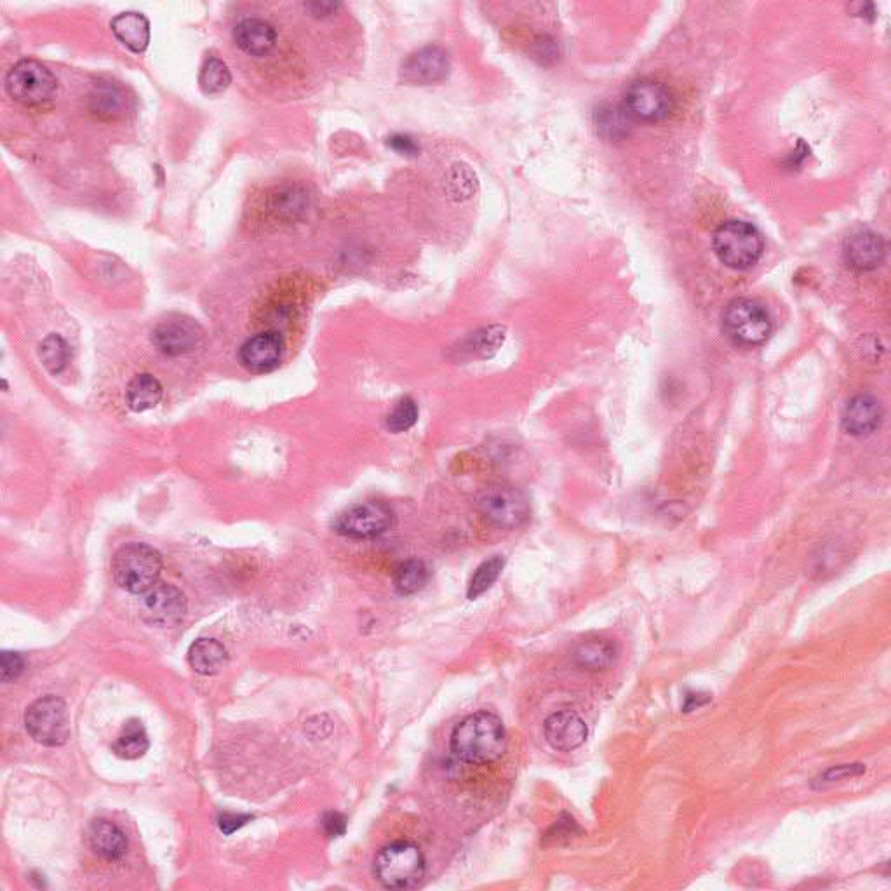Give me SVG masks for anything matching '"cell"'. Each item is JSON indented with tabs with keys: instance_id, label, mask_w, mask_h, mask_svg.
Listing matches in <instances>:
<instances>
[{
	"instance_id": "4",
	"label": "cell",
	"mask_w": 891,
	"mask_h": 891,
	"mask_svg": "<svg viewBox=\"0 0 891 891\" xmlns=\"http://www.w3.org/2000/svg\"><path fill=\"white\" fill-rule=\"evenodd\" d=\"M161 554L145 543H126L115 552L112 575L122 589L145 594L161 577Z\"/></svg>"
},
{
	"instance_id": "19",
	"label": "cell",
	"mask_w": 891,
	"mask_h": 891,
	"mask_svg": "<svg viewBox=\"0 0 891 891\" xmlns=\"http://www.w3.org/2000/svg\"><path fill=\"white\" fill-rule=\"evenodd\" d=\"M573 662L589 672H603L615 665L618 657L617 644L604 637L583 639L573 648Z\"/></svg>"
},
{
	"instance_id": "33",
	"label": "cell",
	"mask_w": 891,
	"mask_h": 891,
	"mask_svg": "<svg viewBox=\"0 0 891 891\" xmlns=\"http://www.w3.org/2000/svg\"><path fill=\"white\" fill-rule=\"evenodd\" d=\"M416 422H418V406L413 399L404 397L397 402L387 416V429L394 434H402V432L413 429Z\"/></svg>"
},
{
	"instance_id": "36",
	"label": "cell",
	"mask_w": 891,
	"mask_h": 891,
	"mask_svg": "<svg viewBox=\"0 0 891 891\" xmlns=\"http://www.w3.org/2000/svg\"><path fill=\"white\" fill-rule=\"evenodd\" d=\"M302 206L303 194H298L295 188L288 190V192H281V195L277 197V202H275V209L281 211V215L293 216L298 211H302Z\"/></svg>"
},
{
	"instance_id": "23",
	"label": "cell",
	"mask_w": 891,
	"mask_h": 891,
	"mask_svg": "<svg viewBox=\"0 0 891 891\" xmlns=\"http://www.w3.org/2000/svg\"><path fill=\"white\" fill-rule=\"evenodd\" d=\"M507 331L503 326H486L470 333L462 343L460 349H456L458 356L465 359H486L498 352L505 342Z\"/></svg>"
},
{
	"instance_id": "2",
	"label": "cell",
	"mask_w": 891,
	"mask_h": 891,
	"mask_svg": "<svg viewBox=\"0 0 891 891\" xmlns=\"http://www.w3.org/2000/svg\"><path fill=\"white\" fill-rule=\"evenodd\" d=\"M427 862L422 850L409 841L385 846L375 858V878L390 890H411L422 883Z\"/></svg>"
},
{
	"instance_id": "1",
	"label": "cell",
	"mask_w": 891,
	"mask_h": 891,
	"mask_svg": "<svg viewBox=\"0 0 891 891\" xmlns=\"http://www.w3.org/2000/svg\"><path fill=\"white\" fill-rule=\"evenodd\" d=\"M449 745L463 763H495L507 749V731L493 712H476L456 724Z\"/></svg>"
},
{
	"instance_id": "34",
	"label": "cell",
	"mask_w": 891,
	"mask_h": 891,
	"mask_svg": "<svg viewBox=\"0 0 891 891\" xmlns=\"http://www.w3.org/2000/svg\"><path fill=\"white\" fill-rule=\"evenodd\" d=\"M864 773L865 764H839V766H832L829 770H825L822 775H818V777L813 780V787H815V789H825V787H829V785L839 784V782L848 780V778L860 777V775H864Z\"/></svg>"
},
{
	"instance_id": "35",
	"label": "cell",
	"mask_w": 891,
	"mask_h": 891,
	"mask_svg": "<svg viewBox=\"0 0 891 891\" xmlns=\"http://www.w3.org/2000/svg\"><path fill=\"white\" fill-rule=\"evenodd\" d=\"M2 681L4 683H13L25 670V662L18 653L13 651H2Z\"/></svg>"
},
{
	"instance_id": "37",
	"label": "cell",
	"mask_w": 891,
	"mask_h": 891,
	"mask_svg": "<svg viewBox=\"0 0 891 891\" xmlns=\"http://www.w3.org/2000/svg\"><path fill=\"white\" fill-rule=\"evenodd\" d=\"M387 143L392 150H396L397 154L406 155V157H416L420 154V145L408 134H394V136H390Z\"/></svg>"
},
{
	"instance_id": "6",
	"label": "cell",
	"mask_w": 891,
	"mask_h": 891,
	"mask_svg": "<svg viewBox=\"0 0 891 891\" xmlns=\"http://www.w3.org/2000/svg\"><path fill=\"white\" fill-rule=\"evenodd\" d=\"M477 510L498 528L514 530L530 519V500L509 484H491L476 496Z\"/></svg>"
},
{
	"instance_id": "9",
	"label": "cell",
	"mask_w": 891,
	"mask_h": 891,
	"mask_svg": "<svg viewBox=\"0 0 891 891\" xmlns=\"http://www.w3.org/2000/svg\"><path fill=\"white\" fill-rule=\"evenodd\" d=\"M394 510L389 503L380 500H366V502L350 505L333 523L336 533L356 540H369L383 535L394 526Z\"/></svg>"
},
{
	"instance_id": "8",
	"label": "cell",
	"mask_w": 891,
	"mask_h": 891,
	"mask_svg": "<svg viewBox=\"0 0 891 891\" xmlns=\"http://www.w3.org/2000/svg\"><path fill=\"white\" fill-rule=\"evenodd\" d=\"M58 81L53 72L37 60H21L6 77V91L14 101L34 107L53 98Z\"/></svg>"
},
{
	"instance_id": "27",
	"label": "cell",
	"mask_w": 891,
	"mask_h": 891,
	"mask_svg": "<svg viewBox=\"0 0 891 891\" xmlns=\"http://www.w3.org/2000/svg\"><path fill=\"white\" fill-rule=\"evenodd\" d=\"M503 566H505V559L502 556L491 557L488 561L477 566V570L470 578L469 589H467V597L470 601L483 596L484 592H488L493 587V583L502 575Z\"/></svg>"
},
{
	"instance_id": "28",
	"label": "cell",
	"mask_w": 891,
	"mask_h": 891,
	"mask_svg": "<svg viewBox=\"0 0 891 891\" xmlns=\"http://www.w3.org/2000/svg\"><path fill=\"white\" fill-rule=\"evenodd\" d=\"M230 82H232L230 70L220 58H208L202 65L201 74H199V86H201L202 93H223V91H227Z\"/></svg>"
},
{
	"instance_id": "39",
	"label": "cell",
	"mask_w": 891,
	"mask_h": 891,
	"mask_svg": "<svg viewBox=\"0 0 891 891\" xmlns=\"http://www.w3.org/2000/svg\"><path fill=\"white\" fill-rule=\"evenodd\" d=\"M251 817L249 815H234V813H223L218 818V825H220V829L225 834H232V832L237 831V829H241L242 825L248 824Z\"/></svg>"
},
{
	"instance_id": "26",
	"label": "cell",
	"mask_w": 891,
	"mask_h": 891,
	"mask_svg": "<svg viewBox=\"0 0 891 891\" xmlns=\"http://www.w3.org/2000/svg\"><path fill=\"white\" fill-rule=\"evenodd\" d=\"M429 578L430 571L427 564L420 559H409L397 566L394 573V589L401 596H413L427 585Z\"/></svg>"
},
{
	"instance_id": "10",
	"label": "cell",
	"mask_w": 891,
	"mask_h": 891,
	"mask_svg": "<svg viewBox=\"0 0 891 891\" xmlns=\"http://www.w3.org/2000/svg\"><path fill=\"white\" fill-rule=\"evenodd\" d=\"M624 110L632 121H665L674 110V94L664 82L637 79L625 91Z\"/></svg>"
},
{
	"instance_id": "25",
	"label": "cell",
	"mask_w": 891,
	"mask_h": 891,
	"mask_svg": "<svg viewBox=\"0 0 891 891\" xmlns=\"http://www.w3.org/2000/svg\"><path fill=\"white\" fill-rule=\"evenodd\" d=\"M148 751V737L140 719H129L114 744V752L122 759H138Z\"/></svg>"
},
{
	"instance_id": "22",
	"label": "cell",
	"mask_w": 891,
	"mask_h": 891,
	"mask_svg": "<svg viewBox=\"0 0 891 891\" xmlns=\"http://www.w3.org/2000/svg\"><path fill=\"white\" fill-rule=\"evenodd\" d=\"M227 662V650L216 639H197L188 650V664L202 676H215Z\"/></svg>"
},
{
	"instance_id": "41",
	"label": "cell",
	"mask_w": 891,
	"mask_h": 891,
	"mask_svg": "<svg viewBox=\"0 0 891 891\" xmlns=\"http://www.w3.org/2000/svg\"><path fill=\"white\" fill-rule=\"evenodd\" d=\"M695 697L697 698H693V695H688V697H686V705H684V711H693L695 707H700V705L707 704V702L711 700V698L709 697L700 698L702 697V695H695Z\"/></svg>"
},
{
	"instance_id": "7",
	"label": "cell",
	"mask_w": 891,
	"mask_h": 891,
	"mask_svg": "<svg viewBox=\"0 0 891 891\" xmlns=\"http://www.w3.org/2000/svg\"><path fill=\"white\" fill-rule=\"evenodd\" d=\"M28 735L37 744L46 747H60L70 738V716L67 704L54 695L35 700L25 714Z\"/></svg>"
},
{
	"instance_id": "29",
	"label": "cell",
	"mask_w": 891,
	"mask_h": 891,
	"mask_svg": "<svg viewBox=\"0 0 891 891\" xmlns=\"http://www.w3.org/2000/svg\"><path fill=\"white\" fill-rule=\"evenodd\" d=\"M629 115L624 108L603 107L597 110L596 124L599 134L608 140H622L629 133Z\"/></svg>"
},
{
	"instance_id": "15",
	"label": "cell",
	"mask_w": 891,
	"mask_h": 891,
	"mask_svg": "<svg viewBox=\"0 0 891 891\" xmlns=\"http://www.w3.org/2000/svg\"><path fill=\"white\" fill-rule=\"evenodd\" d=\"M545 738L556 751L571 752L582 747L589 737V728L575 711H557L543 723Z\"/></svg>"
},
{
	"instance_id": "13",
	"label": "cell",
	"mask_w": 891,
	"mask_h": 891,
	"mask_svg": "<svg viewBox=\"0 0 891 891\" xmlns=\"http://www.w3.org/2000/svg\"><path fill=\"white\" fill-rule=\"evenodd\" d=\"M449 74L448 53L437 46L423 47L402 61L401 79L413 86L444 81Z\"/></svg>"
},
{
	"instance_id": "20",
	"label": "cell",
	"mask_w": 891,
	"mask_h": 891,
	"mask_svg": "<svg viewBox=\"0 0 891 891\" xmlns=\"http://www.w3.org/2000/svg\"><path fill=\"white\" fill-rule=\"evenodd\" d=\"M234 39L244 53L251 56H265L277 44V32L268 21L248 18L235 27Z\"/></svg>"
},
{
	"instance_id": "24",
	"label": "cell",
	"mask_w": 891,
	"mask_h": 891,
	"mask_svg": "<svg viewBox=\"0 0 891 891\" xmlns=\"http://www.w3.org/2000/svg\"><path fill=\"white\" fill-rule=\"evenodd\" d=\"M162 399V385L152 375L134 376L126 389V401L136 413L155 408Z\"/></svg>"
},
{
	"instance_id": "16",
	"label": "cell",
	"mask_w": 891,
	"mask_h": 891,
	"mask_svg": "<svg viewBox=\"0 0 891 891\" xmlns=\"http://www.w3.org/2000/svg\"><path fill=\"white\" fill-rule=\"evenodd\" d=\"M284 340L275 331H265L249 338L239 352L242 366L251 373H270L281 364Z\"/></svg>"
},
{
	"instance_id": "40",
	"label": "cell",
	"mask_w": 891,
	"mask_h": 891,
	"mask_svg": "<svg viewBox=\"0 0 891 891\" xmlns=\"http://www.w3.org/2000/svg\"><path fill=\"white\" fill-rule=\"evenodd\" d=\"M305 7H307L310 13L314 14V16H328V14L335 13L336 9L340 7V4H335V2H312V4H307Z\"/></svg>"
},
{
	"instance_id": "30",
	"label": "cell",
	"mask_w": 891,
	"mask_h": 891,
	"mask_svg": "<svg viewBox=\"0 0 891 891\" xmlns=\"http://www.w3.org/2000/svg\"><path fill=\"white\" fill-rule=\"evenodd\" d=\"M39 356H41L44 368L51 375H58L67 368L68 361H70V349L60 335H49L39 347Z\"/></svg>"
},
{
	"instance_id": "5",
	"label": "cell",
	"mask_w": 891,
	"mask_h": 891,
	"mask_svg": "<svg viewBox=\"0 0 891 891\" xmlns=\"http://www.w3.org/2000/svg\"><path fill=\"white\" fill-rule=\"evenodd\" d=\"M723 329L735 345L751 349L770 338L773 322L763 303L751 298H737L724 309Z\"/></svg>"
},
{
	"instance_id": "12",
	"label": "cell",
	"mask_w": 891,
	"mask_h": 891,
	"mask_svg": "<svg viewBox=\"0 0 891 891\" xmlns=\"http://www.w3.org/2000/svg\"><path fill=\"white\" fill-rule=\"evenodd\" d=\"M202 329L187 315H169L152 331V342L164 356L188 354L201 343Z\"/></svg>"
},
{
	"instance_id": "38",
	"label": "cell",
	"mask_w": 891,
	"mask_h": 891,
	"mask_svg": "<svg viewBox=\"0 0 891 891\" xmlns=\"http://www.w3.org/2000/svg\"><path fill=\"white\" fill-rule=\"evenodd\" d=\"M322 827H324V832L328 834L329 838H338L347 829V820L340 813L329 811L322 817Z\"/></svg>"
},
{
	"instance_id": "14",
	"label": "cell",
	"mask_w": 891,
	"mask_h": 891,
	"mask_svg": "<svg viewBox=\"0 0 891 891\" xmlns=\"http://www.w3.org/2000/svg\"><path fill=\"white\" fill-rule=\"evenodd\" d=\"M843 255L851 268L869 272L878 268L886 258V242L883 235L871 228H857L845 239Z\"/></svg>"
},
{
	"instance_id": "3",
	"label": "cell",
	"mask_w": 891,
	"mask_h": 891,
	"mask_svg": "<svg viewBox=\"0 0 891 891\" xmlns=\"http://www.w3.org/2000/svg\"><path fill=\"white\" fill-rule=\"evenodd\" d=\"M712 246L719 262L733 270H749L761 260L763 235L751 223L730 220L716 228Z\"/></svg>"
},
{
	"instance_id": "21",
	"label": "cell",
	"mask_w": 891,
	"mask_h": 891,
	"mask_svg": "<svg viewBox=\"0 0 891 891\" xmlns=\"http://www.w3.org/2000/svg\"><path fill=\"white\" fill-rule=\"evenodd\" d=\"M110 27L117 41L133 53H143L150 44V21L145 14L136 11L121 13L115 16Z\"/></svg>"
},
{
	"instance_id": "11",
	"label": "cell",
	"mask_w": 891,
	"mask_h": 891,
	"mask_svg": "<svg viewBox=\"0 0 891 891\" xmlns=\"http://www.w3.org/2000/svg\"><path fill=\"white\" fill-rule=\"evenodd\" d=\"M141 596L140 615L148 625L161 629L175 627L187 613V599L173 585L155 583L152 589Z\"/></svg>"
},
{
	"instance_id": "18",
	"label": "cell",
	"mask_w": 891,
	"mask_h": 891,
	"mask_svg": "<svg viewBox=\"0 0 891 891\" xmlns=\"http://www.w3.org/2000/svg\"><path fill=\"white\" fill-rule=\"evenodd\" d=\"M86 839H88L89 848L93 850L94 855H98L103 860H110V862L124 857L128 850L126 834L117 825L103 820V818L93 820L89 824Z\"/></svg>"
},
{
	"instance_id": "17",
	"label": "cell",
	"mask_w": 891,
	"mask_h": 891,
	"mask_svg": "<svg viewBox=\"0 0 891 891\" xmlns=\"http://www.w3.org/2000/svg\"><path fill=\"white\" fill-rule=\"evenodd\" d=\"M841 422L843 429L850 436H869L872 432H876L883 422L881 402L869 394H858L846 404Z\"/></svg>"
},
{
	"instance_id": "32",
	"label": "cell",
	"mask_w": 891,
	"mask_h": 891,
	"mask_svg": "<svg viewBox=\"0 0 891 891\" xmlns=\"http://www.w3.org/2000/svg\"><path fill=\"white\" fill-rule=\"evenodd\" d=\"M91 101H93L96 114H121L122 107H124V94L112 82H100L94 88V93L91 94Z\"/></svg>"
},
{
	"instance_id": "31",
	"label": "cell",
	"mask_w": 891,
	"mask_h": 891,
	"mask_svg": "<svg viewBox=\"0 0 891 891\" xmlns=\"http://www.w3.org/2000/svg\"><path fill=\"white\" fill-rule=\"evenodd\" d=\"M448 190L456 201H469L477 192L476 173L465 164H455L449 169Z\"/></svg>"
}]
</instances>
